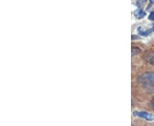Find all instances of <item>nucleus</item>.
<instances>
[{"mask_svg":"<svg viewBox=\"0 0 154 126\" xmlns=\"http://www.w3.org/2000/svg\"><path fill=\"white\" fill-rule=\"evenodd\" d=\"M138 82L142 85H153L154 84V72H146L140 74L138 77Z\"/></svg>","mask_w":154,"mask_h":126,"instance_id":"1","label":"nucleus"},{"mask_svg":"<svg viewBox=\"0 0 154 126\" xmlns=\"http://www.w3.org/2000/svg\"><path fill=\"white\" fill-rule=\"evenodd\" d=\"M134 115L140 117L141 119H144L147 121H153L154 120V115L148 113L146 112H134Z\"/></svg>","mask_w":154,"mask_h":126,"instance_id":"2","label":"nucleus"},{"mask_svg":"<svg viewBox=\"0 0 154 126\" xmlns=\"http://www.w3.org/2000/svg\"><path fill=\"white\" fill-rule=\"evenodd\" d=\"M145 60L150 65L154 66V51H150L145 55Z\"/></svg>","mask_w":154,"mask_h":126,"instance_id":"3","label":"nucleus"},{"mask_svg":"<svg viewBox=\"0 0 154 126\" xmlns=\"http://www.w3.org/2000/svg\"><path fill=\"white\" fill-rule=\"evenodd\" d=\"M134 16L138 19H141L144 16H146V12H144L142 10H136L134 11Z\"/></svg>","mask_w":154,"mask_h":126,"instance_id":"4","label":"nucleus"},{"mask_svg":"<svg viewBox=\"0 0 154 126\" xmlns=\"http://www.w3.org/2000/svg\"><path fill=\"white\" fill-rule=\"evenodd\" d=\"M152 31V29H146V30L142 31V30H141V28H138V33H140V35H142V36H147V35H149V34L151 33Z\"/></svg>","mask_w":154,"mask_h":126,"instance_id":"5","label":"nucleus"},{"mask_svg":"<svg viewBox=\"0 0 154 126\" xmlns=\"http://www.w3.org/2000/svg\"><path fill=\"white\" fill-rule=\"evenodd\" d=\"M140 49H139V48H135V47L132 48V55H134L135 54L140 53Z\"/></svg>","mask_w":154,"mask_h":126,"instance_id":"6","label":"nucleus"},{"mask_svg":"<svg viewBox=\"0 0 154 126\" xmlns=\"http://www.w3.org/2000/svg\"><path fill=\"white\" fill-rule=\"evenodd\" d=\"M149 20L154 21V11H152V12L150 14V16H149Z\"/></svg>","mask_w":154,"mask_h":126,"instance_id":"7","label":"nucleus"},{"mask_svg":"<svg viewBox=\"0 0 154 126\" xmlns=\"http://www.w3.org/2000/svg\"><path fill=\"white\" fill-rule=\"evenodd\" d=\"M151 107H152V109H154V98L152 99V101H151Z\"/></svg>","mask_w":154,"mask_h":126,"instance_id":"8","label":"nucleus"},{"mask_svg":"<svg viewBox=\"0 0 154 126\" xmlns=\"http://www.w3.org/2000/svg\"><path fill=\"white\" fill-rule=\"evenodd\" d=\"M151 1V3H152V4H154V0H150Z\"/></svg>","mask_w":154,"mask_h":126,"instance_id":"9","label":"nucleus"},{"mask_svg":"<svg viewBox=\"0 0 154 126\" xmlns=\"http://www.w3.org/2000/svg\"><path fill=\"white\" fill-rule=\"evenodd\" d=\"M140 1H141V2H146V0H140Z\"/></svg>","mask_w":154,"mask_h":126,"instance_id":"10","label":"nucleus"},{"mask_svg":"<svg viewBox=\"0 0 154 126\" xmlns=\"http://www.w3.org/2000/svg\"><path fill=\"white\" fill-rule=\"evenodd\" d=\"M152 30H153V31H154V26H153V28H152Z\"/></svg>","mask_w":154,"mask_h":126,"instance_id":"11","label":"nucleus"}]
</instances>
